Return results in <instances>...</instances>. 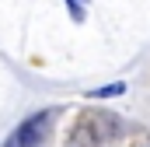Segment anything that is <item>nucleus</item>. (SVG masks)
Returning a JSON list of instances; mask_svg holds the SVG:
<instances>
[{
    "mask_svg": "<svg viewBox=\"0 0 150 147\" xmlns=\"http://www.w3.org/2000/svg\"><path fill=\"white\" fill-rule=\"evenodd\" d=\"M80 4H84V0H70V7H74V14H77V21H80Z\"/></svg>",
    "mask_w": 150,
    "mask_h": 147,
    "instance_id": "3",
    "label": "nucleus"
},
{
    "mask_svg": "<svg viewBox=\"0 0 150 147\" xmlns=\"http://www.w3.org/2000/svg\"><path fill=\"white\" fill-rule=\"evenodd\" d=\"M122 91H126V84H108V88L91 91V98H115V95H122Z\"/></svg>",
    "mask_w": 150,
    "mask_h": 147,
    "instance_id": "2",
    "label": "nucleus"
},
{
    "mask_svg": "<svg viewBox=\"0 0 150 147\" xmlns=\"http://www.w3.org/2000/svg\"><path fill=\"white\" fill-rule=\"evenodd\" d=\"M42 126H45V116H35V119H28V123L18 130L14 144H7V147H35V144H38V137H42Z\"/></svg>",
    "mask_w": 150,
    "mask_h": 147,
    "instance_id": "1",
    "label": "nucleus"
}]
</instances>
